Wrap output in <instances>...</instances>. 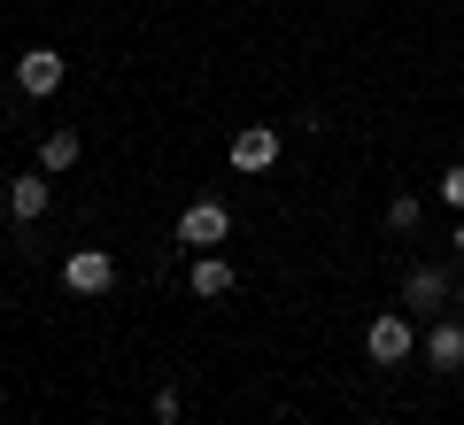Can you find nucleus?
Listing matches in <instances>:
<instances>
[{"label": "nucleus", "instance_id": "7", "mask_svg": "<svg viewBox=\"0 0 464 425\" xmlns=\"http://www.w3.org/2000/svg\"><path fill=\"white\" fill-rule=\"evenodd\" d=\"M186 286H194L201 302H225V295H232V263H225V256H194V271H186Z\"/></svg>", "mask_w": 464, "mask_h": 425}, {"label": "nucleus", "instance_id": "1", "mask_svg": "<svg viewBox=\"0 0 464 425\" xmlns=\"http://www.w3.org/2000/svg\"><path fill=\"white\" fill-rule=\"evenodd\" d=\"M63 286L70 295H109L116 286V256L109 247H70L63 256Z\"/></svg>", "mask_w": 464, "mask_h": 425}, {"label": "nucleus", "instance_id": "9", "mask_svg": "<svg viewBox=\"0 0 464 425\" xmlns=\"http://www.w3.org/2000/svg\"><path fill=\"white\" fill-rule=\"evenodd\" d=\"M8 217H16V225L47 217V179H16V186H8Z\"/></svg>", "mask_w": 464, "mask_h": 425}, {"label": "nucleus", "instance_id": "6", "mask_svg": "<svg viewBox=\"0 0 464 425\" xmlns=\"http://www.w3.org/2000/svg\"><path fill=\"white\" fill-rule=\"evenodd\" d=\"M402 302H411V310H441V302H449V271H433V263H418V271L402 278Z\"/></svg>", "mask_w": 464, "mask_h": 425}, {"label": "nucleus", "instance_id": "3", "mask_svg": "<svg viewBox=\"0 0 464 425\" xmlns=\"http://www.w3.org/2000/svg\"><path fill=\"white\" fill-rule=\"evenodd\" d=\"M271 163H279V131H271V124H240V131H232V170L264 179Z\"/></svg>", "mask_w": 464, "mask_h": 425}, {"label": "nucleus", "instance_id": "10", "mask_svg": "<svg viewBox=\"0 0 464 425\" xmlns=\"http://www.w3.org/2000/svg\"><path fill=\"white\" fill-rule=\"evenodd\" d=\"M78 163V131H47L39 140V170H70Z\"/></svg>", "mask_w": 464, "mask_h": 425}, {"label": "nucleus", "instance_id": "11", "mask_svg": "<svg viewBox=\"0 0 464 425\" xmlns=\"http://www.w3.org/2000/svg\"><path fill=\"white\" fill-rule=\"evenodd\" d=\"M387 225H395V232H418V194H395V201H387Z\"/></svg>", "mask_w": 464, "mask_h": 425}, {"label": "nucleus", "instance_id": "5", "mask_svg": "<svg viewBox=\"0 0 464 425\" xmlns=\"http://www.w3.org/2000/svg\"><path fill=\"white\" fill-rule=\"evenodd\" d=\"M364 348H372V363H402V356L418 348V333L402 325V317H372V325H364Z\"/></svg>", "mask_w": 464, "mask_h": 425}, {"label": "nucleus", "instance_id": "2", "mask_svg": "<svg viewBox=\"0 0 464 425\" xmlns=\"http://www.w3.org/2000/svg\"><path fill=\"white\" fill-rule=\"evenodd\" d=\"M225 232H232L225 201H186V209H179V247H217Z\"/></svg>", "mask_w": 464, "mask_h": 425}, {"label": "nucleus", "instance_id": "4", "mask_svg": "<svg viewBox=\"0 0 464 425\" xmlns=\"http://www.w3.org/2000/svg\"><path fill=\"white\" fill-rule=\"evenodd\" d=\"M63 78H70V63H63V54H54V47H32V54H24V63H16V85H24V93H32V101H47L54 85H63Z\"/></svg>", "mask_w": 464, "mask_h": 425}, {"label": "nucleus", "instance_id": "8", "mask_svg": "<svg viewBox=\"0 0 464 425\" xmlns=\"http://www.w3.org/2000/svg\"><path fill=\"white\" fill-rule=\"evenodd\" d=\"M426 363H433V372H457V363H464V325L441 317V325L426 333Z\"/></svg>", "mask_w": 464, "mask_h": 425}, {"label": "nucleus", "instance_id": "12", "mask_svg": "<svg viewBox=\"0 0 464 425\" xmlns=\"http://www.w3.org/2000/svg\"><path fill=\"white\" fill-rule=\"evenodd\" d=\"M441 201H449V209H464V163L441 170Z\"/></svg>", "mask_w": 464, "mask_h": 425}, {"label": "nucleus", "instance_id": "13", "mask_svg": "<svg viewBox=\"0 0 464 425\" xmlns=\"http://www.w3.org/2000/svg\"><path fill=\"white\" fill-rule=\"evenodd\" d=\"M457 256H464V225H457Z\"/></svg>", "mask_w": 464, "mask_h": 425}]
</instances>
